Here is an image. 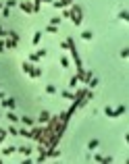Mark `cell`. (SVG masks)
<instances>
[{
	"instance_id": "obj_21",
	"label": "cell",
	"mask_w": 129,
	"mask_h": 164,
	"mask_svg": "<svg viewBox=\"0 0 129 164\" xmlns=\"http://www.w3.org/2000/svg\"><path fill=\"white\" fill-rule=\"evenodd\" d=\"M92 37H94V33H92V31H83V33H81V40H85V42H90Z\"/></svg>"
},
{
	"instance_id": "obj_29",
	"label": "cell",
	"mask_w": 129,
	"mask_h": 164,
	"mask_svg": "<svg viewBox=\"0 0 129 164\" xmlns=\"http://www.w3.org/2000/svg\"><path fill=\"white\" fill-rule=\"evenodd\" d=\"M121 58H129V48H123L121 50Z\"/></svg>"
},
{
	"instance_id": "obj_28",
	"label": "cell",
	"mask_w": 129,
	"mask_h": 164,
	"mask_svg": "<svg viewBox=\"0 0 129 164\" xmlns=\"http://www.w3.org/2000/svg\"><path fill=\"white\" fill-rule=\"evenodd\" d=\"M63 98H67V100H73V92L65 89V92H63Z\"/></svg>"
},
{
	"instance_id": "obj_7",
	"label": "cell",
	"mask_w": 129,
	"mask_h": 164,
	"mask_svg": "<svg viewBox=\"0 0 129 164\" xmlns=\"http://www.w3.org/2000/svg\"><path fill=\"white\" fill-rule=\"evenodd\" d=\"M31 69H34V62H29V60L21 65V71H23L25 75H29V73H31Z\"/></svg>"
},
{
	"instance_id": "obj_4",
	"label": "cell",
	"mask_w": 129,
	"mask_h": 164,
	"mask_svg": "<svg viewBox=\"0 0 129 164\" xmlns=\"http://www.w3.org/2000/svg\"><path fill=\"white\" fill-rule=\"evenodd\" d=\"M19 6H21V11H23V12H34V4H31L29 0H25V2H19Z\"/></svg>"
},
{
	"instance_id": "obj_36",
	"label": "cell",
	"mask_w": 129,
	"mask_h": 164,
	"mask_svg": "<svg viewBox=\"0 0 129 164\" xmlns=\"http://www.w3.org/2000/svg\"><path fill=\"white\" fill-rule=\"evenodd\" d=\"M60 48H63V50H69V42H67V40H65V42H60Z\"/></svg>"
},
{
	"instance_id": "obj_42",
	"label": "cell",
	"mask_w": 129,
	"mask_h": 164,
	"mask_svg": "<svg viewBox=\"0 0 129 164\" xmlns=\"http://www.w3.org/2000/svg\"><path fill=\"white\" fill-rule=\"evenodd\" d=\"M71 2H75V0H71Z\"/></svg>"
},
{
	"instance_id": "obj_25",
	"label": "cell",
	"mask_w": 129,
	"mask_h": 164,
	"mask_svg": "<svg viewBox=\"0 0 129 164\" xmlns=\"http://www.w3.org/2000/svg\"><path fill=\"white\" fill-rule=\"evenodd\" d=\"M60 21H63L60 17H52V19H50V25H56V27H59V25H60Z\"/></svg>"
},
{
	"instance_id": "obj_20",
	"label": "cell",
	"mask_w": 129,
	"mask_h": 164,
	"mask_svg": "<svg viewBox=\"0 0 129 164\" xmlns=\"http://www.w3.org/2000/svg\"><path fill=\"white\" fill-rule=\"evenodd\" d=\"M6 118H9L11 123H17V120H19V117H17V114H15L13 110H9V114H6Z\"/></svg>"
},
{
	"instance_id": "obj_18",
	"label": "cell",
	"mask_w": 129,
	"mask_h": 164,
	"mask_svg": "<svg viewBox=\"0 0 129 164\" xmlns=\"http://www.w3.org/2000/svg\"><path fill=\"white\" fill-rule=\"evenodd\" d=\"M104 114H106L108 118H117V117H115V110H113L110 106H106V108H104Z\"/></svg>"
},
{
	"instance_id": "obj_11",
	"label": "cell",
	"mask_w": 129,
	"mask_h": 164,
	"mask_svg": "<svg viewBox=\"0 0 129 164\" xmlns=\"http://www.w3.org/2000/svg\"><path fill=\"white\" fill-rule=\"evenodd\" d=\"M21 123H23V127H34V118L31 117H21Z\"/></svg>"
},
{
	"instance_id": "obj_19",
	"label": "cell",
	"mask_w": 129,
	"mask_h": 164,
	"mask_svg": "<svg viewBox=\"0 0 129 164\" xmlns=\"http://www.w3.org/2000/svg\"><path fill=\"white\" fill-rule=\"evenodd\" d=\"M40 40H42V31H35V33H34V40H31V42H34V46H38V44H40Z\"/></svg>"
},
{
	"instance_id": "obj_44",
	"label": "cell",
	"mask_w": 129,
	"mask_h": 164,
	"mask_svg": "<svg viewBox=\"0 0 129 164\" xmlns=\"http://www.w3.org/2000/svg\"><path fill=\"white\" fill-rule=\"evenodd\" d=\"M40 2H42V0H40Z\"/></svg>"
},
{
	"instance_id": "obj_23",
	"label": "cell",
	"mask_w": 129,
	"mask_h": 164,
	"mask_svg": "<svg viewBox=\"0 0 129 164\" xmlns=\"http://www.w3.org/2000/svg\"><path fill=\"white\" fill-rule=\"evenodd\" d=\"M60 67H63V69L69 67V58H67V56H60Z\"/></svg>"
},
{
	"instance_id": "obj_33",
	"label": "cell",
	"mask_w": 129,
	"mask_h": 164,
	"mask_svg": "<svg viewBox=\"0 0 129 164\" xmlns=\"http://www.w3.org/2000/svg\"><path fill=\"white\" fill-rule=\"evenodd\" d=\"M6 133H9V135H17V129H15V127H13V125H11V127L6 129Z\"/></svg>"
},
{
	"instance_id": "obj_30",
	"label": "cell",
	"mask_w": 129,
	"mask_h": 164,
	"mask_svg": "<svg viewBox=\"0 0 129 164\" xmlns=\"http://www.w3.org/2000/svg\"><path fill=\"white\" fill-rule=\"evenodd\" d=\"M6 135H9V133H6V129H0V143L6 139Z\"/></svg>"
},
{
	"instance_id": "obj_12",
	"label": "cell",
	"mask_w": 129,
	"mask_h": 164,
	"mask_svg": "<svg viewBox=\"0 0 129 164\" xmlns=\"http://www.w3.org/2000/svg\"><path fill=\"white\" fill-rule=\"evenodd\" d=\"M17 135H21V137H27V139H31V131H29V129H25V127H23L21 131H17Z\"/></svg>"
},
{
	"instance_id": "obj_40",
	"label": "cell",
	"mask_w": 129,
	"mask_h": 164,
	"mask_svg": "<svg viewBox=\"0 0 129 164\" xmlns=\"http://www.w3.org/2000/svg\"><path fill=\"white\" fill-rule=\"evenodd\" d=\"M2 98H4V94H2V92H0V100H2Z\"/></svg>"
},
{
	"instance_id": "obj_3",
	"label": "cell",
	"mask_w": 129,
	"mask_h": 164,
	"mask_svg": "<svg viewBox=\"0 0 129 164\" xmlns=\"http://www.w3.org/2000/svg\"><path fill=\"white\" fill-rule=\"evenodd\" d=\"M71 4H73L71 0H54V2H52L54 9H67V6H71Z\"/></svg>"
},
{
	"instance_id": "obj_17",
	"label": "cell",
	"mask_w": 129,
	"mask_h": 164,
	"mask_svg": "<svg viewBox=\"0 0 129 164\" xmlns=\"http://www.w3.org/2000/svg\"><path fill=\"white\" fill-rule=\"evenodd\" d=\"M125 110H127V108H125V106H117V108H115V117H121V114H125Z\"/></svg>"
},
{
	"instance_id": "obj_6",
	"label": "cell",
	"mask_w": 129,
	"mask_h": 164,
	"mask_svg": "<svg viewBox=\"0 0 129 164\" xmlns=\"http://www.w3.org/2000/svg\"><path fill=\"white\" fill-rule=\"evenodd\" d=\"M17 44H19V42H17V40H13V37H6V40H4V48H6V50L17 48Z\"/></svg>"
},
{
	"instance_id": "obj_27",
	"label": "cell",
	"mask_w": 129,
	"mask_h": 164,
	"mask_svg": "<svg viewBox=\"0 0 129 164\" xmlns=\"http://www.w3.org/2000/svg\"><path fill=\"white\" fill-rule=\"evenodd\" d=\"M31 4H34V12H38V11H40V6H42V2H40V0H34Z\"/></svg>"
},
{
	"instance_id": "obj_10",
	"label": "cell",
	"mask_w": 129,
	"mask_h": 164,
	"mask_svg": "<svg viewBox=\"0 0 129 164\" xmlns=\"http://www.w3.org/2000/svg\"><path fill=\"white\" fill-rule=\"evenodd\" d=\"M98 145H100V141H98V139H90V141H88V150H90V152H94Z\"/></svg>"
},
{
	"instance_id": "obj_26",
	"label": "cell",
	"mask_w": 129,
	"mask_h": 164,
	"mask_svg": "<svg viewBox=\"0 0 129 164\" xmlns=\"http://www.w3.org/2000/svg\"><path fill=\"white\" fill-rule=\"evenodd\" d=\"M48 54V50H44V48H42V50H38V52H35V56H38V58H44V56H46Z\"/></svg>"
},
{
	"instance_id": "obj_1",
	"label": "cell",
	"mask_w": 129,
	"mask_h": 164,
	"mask_svg": "<svg viewBox=\"0 0 129 164\" xmlns=\"http://www.w3.org/2000/svg\"><path fill=\"white\" fill-rule=\"evenodd\" d=\"M69 12H71L69 19L75 25H81L83 23V11H81V6H79V4H75V2H73V4H71V9H69Z\"/></svg>"
},
{
	"instance_id": "obj_22",
	"label": "cell",
	"mask_w": 129,
	"mask_h": 164,
	"mask_svg": "<svg viewBox=\"0 0 129 164\" xmlns=\"http://www.w3.org/2000/svg\"><path fill=\"white\" fill-rule=\"evenodd\" d=\"M56 31H59L56 25H48V27H46V33H56Z\"/></svg>"
},
{
	"instance_id": "obj_37",
	"label": "cell",
	"mask_w": 129,
	"mask_h": 164,
	"mask_svg": "<svg viewBox=\"0 0 129 164\" xmlns=\"http://www.w3.org/2000/svg\"><path fill=\"white\" fill-rule=\"evenodd\" d=\"M6 33H9V31H6V29H2V25H0V37H6Z\"/></svg>"
},
{
	"instance_id": "obj_38",
	"label": "cell",
	"mask_w": 129,
	"mask_h": 164,
	"mask_svg": "<svg viewBox=\"0 0 129 164\" xmlns=\"http://www.w3.org/2000/svg\"><path fill=\"white\" fill-rule=\"evenodd\" d=\"M6 48H4V42H0V52H4Z\"/></svg>"
},
{
	"instance_id": "obj_24",
	"label": "cell",
	"mask_w": 129,
	"mask_h": 164,
	"mask_svg": "<svg viewBox=\"0 0 129 164\" xmlns=\"http://www.w3.org/2000/svg\"><path fill=\"white\" fill-rule=\"evenodd\" d=\"M46 94H56V87H54L52 83H48L46 85Z\"/></svg>"
},
{
	"instance_id": "obj_14",
	"label": "cell",
	"mask_w": 129,
	"mask_h": 164,
	"mask_svg": "<svg viewBox=\"0 0 129 164\" xmlns=\"http://www.w3.org/2000/svg\"><path fill=\"white\" fill-rule=\"evenodd\" d=\"M119 19H121V21H125V23H127V21H129V11H125V9H123V11L119 12Z\"/></svg>"
},
{
	"instance_id": "obj_13",
	"label": "cell",
	"mask_w": 129,
	"mask_h": 164,
	"mask_svg": "<svg viewBox=\"0 0 129 164\" xmlns=\"http://www.w3.org/2000/svg\"><path fill=\"white\" fill-rule=\"evenodd\" d=\"M17 152V148H13V145H6L4 150H2V156H11V154Z\"/></svg>"
},
{
	"instance_id": "obj_34",
	"label": "cell",
	"mask_w": 129,
	"mask_h": 164,
	"mask_svg": "<svg viewBox=\"0 0 129 164\" xmlns=\"http://www.w3.org/2000/svg\"><path fill=\"white\" fill-rule=\"evenodd\" d=\"M94 160H96V162H102V164H104V156H100V154H96V156H94Z\"/></svg>"
},
{
	"instance_id": "obj_31",
	"label": "cell",
	"mask_w": 129,
	"mask_h": 164,
	"mask_svg": "<svg viewBox=\"0 0 129 164\" xmlns=\"http://www.w3.org/2000/svg\"><path fill=\"white\" fill-rule=\"evenodd\" d=\"M2 17H11V9H6V6H2Z\"/></svg>"
},
{
	"instance_id": "obj_41",
	"label": "cell",
	"mask_w": 129,
	"mask_h": 164,
	"mask_svg": "<svg viewBox=\"0 0 129 164\" xmlns=\"http://www.w3.org/2000/svg\"><path fill=\"white\" fill-rule=\"evenodd\" d=\"M0 11H2V4H0Z\"/></svg>"
},
{
	"instance_id": "obj_8",
	"label": "cell",
	"mask_w": 129,
	"mask_h": 164,
	"mask_svg": "<svg viewBox=\"0 0 129 164\" xmlns=\"http://www.w3.org/2000/svg\"><path fill=\"white\" fill-rule=\"evenodd\" d=\"M17 152H21L23 156H31V152H34V150H31L29 145H21V148H17Z\"/></svg>"
},
{
	"instance_id": "obj_16",
	"label": "cell",
	"mask_w": 129,
	"mask_h": 164,
	"mask_svg": "<svg viewBox=\"0 0 129 164\" xmlns=\"http://www.w3.org/2000/svg\"><path fill=\"white\" fill-rule=\"evenodd\" d=\"M85 85H88V89H94L96 85H98V77H92V79L85 83Z\"/></svg>"
},
{
	"instance_id": "obj_43",
	"label": "cell",
	"mask_w": 129,
	"mask_h": 164,
	"mask_svg": "<svg viewBox=\"0 0 129 164\" xmlns=\"http://www.w3.org/2000/svg\"><path fill=\"white\" fill-rule=\"evenodd\" d=\"M0 164H2V160H0Z\"/></svg>"
},
{
	"instance_id": "obj_15",
	"label": "cell",
	"mask_w": 129,
	"mask_h": 164,
	"mask_svg": "<svg viewBox=\"0 0 129 164\" xmlns=\"http://www.w3.org/2000/svg\"><path fill=\"white\" fill-rule=\"evenodd\" d=\"M77 83H79V79H77V75H73V77L69 79V87H71V89H75V87H77Z\"/></svg>"
},
{
	"instance_id": "obj_5",
	"label": "cell",
	"mask_w": 129,
	"mask_h": 164,
	"mask_svg": "<svg viewBox=\"0 0 129 164\" xmlns=\"http://www.w3.org/2000/svg\"><path fill=\"white\" fill-rule=\"evenodd\" d=\"M50 117H52V114H50L48 110H42V112H40V118H38V120H40V125H46L48 120H50Z\"/></svg>"
},
{
	"instance_id": "obj_2",
	"label": "cell",
	"mask_w": 129,
	"mask_h": 164,
	"mask_svg": "<svg viewBox=\"0 0 129 164\" xmlns=\"http://www.w3.org/2000/svg\"><path fill=\"white\" fill-rule=\"evenodd\" d=\"M2 106H4V108H9V110H15L17 102H15V98H2Z\"/></svg>"
},
{
	"instance_id": "obj_35",
	"label": "cell",
	"mask_w": 129,
	"mask_h": 164,
	"mask_svg": "<svg viewBox=\"0 0 129 164\" xmlns=\"http://www.w3.org/2000/svg\"><path fill=\"white\" fill-rule=\"evenodd\" d=\"M17 4V0H6V9H11V6H15Z\"/></svg>"
},
{
	"instance_id": "obj_39",
	"label": "cell",
	"mask_w": 129,
	"mask_h": 164,
	"mask_svg": "<svg viewBox=\"0 0 129 164\" xmlns=\"http://www.w3.org/2000/svg\"><path fill=\"white\" fill-rule=\"evenodd\" d=\"M42 2H46V4H52V2H54V0H42Z\"/></svg>"
},
{
	"instance_id": "obj_9",
	"label": "cell",
	"mask_w": 129,
	"mask_h": 164,
	"mask_svg": "<svg viewBox=\"0 0 129 164\" xmlns=\"http://www.w3.org/2000/svg\"><path fill=\"white\" fill-rule=\"evenodd\" d=\"M29 77H31V79L42 77V69H40V67H34V69H31V73H29Z\"/></svg>"
},
{
	"instance_id": "obj_32",
	"label": "cell",
	"mask_w": 129,
	"mask_h": 164,
	"mask_svg": "<svg viewBox=\"0 0 129 164\" xmlns=\"http://www.w3.org/2000/svg\"><path fill=\"white\" fill-rule=\"evenodd\" d=\"M38 60H40V58L35 56V52H31V54H29V62H38Z\"/></svg>"
}]
</instances>
